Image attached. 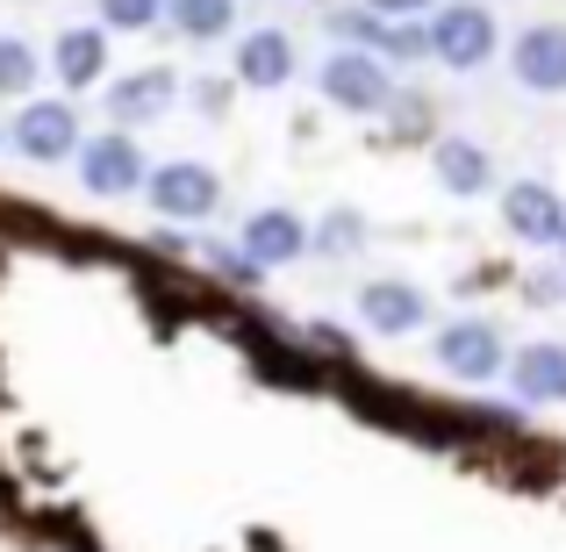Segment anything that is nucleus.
I'll list each match as a JSON object with an SVG mask.
<instances>
[{"label":"nucleus","mask_w":566,"mask_h":552,"mask_svg":"<svg viewBox=\"0 0 566 552\" xmlns=\"http://www.w3.org/2000/svg\"><path fill=\"white\" fill-rule=\"evenodd\" d=\"M51 65H57L65 86H94L101 65H108V37H101V29H65L57 51H51Z\"/></svg>","instance_id":"4468645a"},{"label":"nucleus","mask_w":566,"mask_h":552,"mask_svg":"<svg viewBox=\"0 0 566 552\" xmlns=\"http://www.w3.org/2000/svg\"><path fill=\"white\" fill-rule=\"evenodd\" d=\"M101 22H108V29H151L158 0H101Z\"/></svg>","instance_id":"6ab92c4d"},{"label":"nucleus","mask_w":566,"mask_h":552,"mask_svg":"<svg viewBox=\"0 0 566 552\" xmlns=\"http://www.w3.org/2000/svg\"><path fill=\"white\" fill-rule=\"evenodd\" d=\"M438 366L452 373V381H495L502 373V331L495 323H481V316H459V323H444L438 331Z\"/></svg>","instance_id":"7ed1b4c3"},{"label":"nucleus","mask_w":566,"mask_h":552,"mask_svg":"<svg viewBox=\"0 0 566 552\" xmlns=\"http://www.w3.org/2000/svg\"><path fill=\"white\" fill-rule=\"evenodd\" d=\"M144 194H151V208L158 216H216V201H222V180H216V166H201V158H172V166H158V173H144Z\"/></svg>","instance_id":"f03ea898"},{"label":"nucleus","mask_w":566,"mask_h":552,"mask_svg":"<svg viewBox=\"0 0 566 552\" xmlns=\"http://www.w3.org/2000/svg\"><path fill=\"white\" fill-rule=\"evenodd\" d=\"M510 381H516V395L524 402H566V345H524L510 360Z\"/></svg>","instance_id":"ddd939ff"},{"label":"nucleus","mask_w":566,"mask_h":552,"mask_svg":"<svg viewBox=\"0 0 566 552\" xmlns=\"http://www.w3.org/2000/svg\"><path fill=\"white\" fill-rule=\"evenodd\" d=\"M294 80V43L280 37V29H251L244 43H237V86H259V94H273V86Z\"/></svg>","instance_id":"9b49d317"},{"label":"nucleus","mask_w":566,"mask_h":552,"mask_svg":"<svg viewBox=\"0 0 566 552\" xmlns=\"http://www.w3.org/2000/svg\"><path fill=\"white\" fill-rule=\"evenodd\" d=\"M359 316H366V331L401 337V331H423L430 302H423V288H409V280H366L359 288Z\"/></svg>","instance_id":"9d476101"},{"label":"nucleus","mask_w":566,"mask_h":552,"mask_svg":"<svg viewBox=\"0 0 566 552\" xmlns=\"http://www.w3.org/2000/svg\"><path fill=\"white\" fill-rule=\"evenodd\" d=\"M510 72L531 94H566V22H531L510 43Z\"/></svg>","instance_id":"39448f33"},{"label":"nucleus","mask_w":566,"mask_h":552,"mask_svg":"<svg viewBox=\"0 0 566 552\" xmlns=\"http://www.w3.org/2000/svg\"><path fill=\"white\" fill-rule=\"evenodd\" d=\"M502 222H510L524 244H559L566 230V201L545 180H516L510 194H502Z\"/></svg>","instance_id":"6e6552de"},{"label":"nucleus","mask_w":566,"mask_h":552,"mask_svg":"<svg viewBox=\"0 0 566 552\" xmlns=\"http://www.w3.org/2000/svg\"><path fill=\"white\" fill-rule=\"evenodd\" d=\"M158 8H166V22L180 29V37H193V43L222 37V29L237 22V0H158Z\"/></svg>","instance_id":"dca6fc26"},{"label":"nucleus","mask_w":566,"mask_h":552,"mask_svg":"<svg viewBox=\"0 0 566 552\" xmlns=\"http://www.w3.org/2000/svg\"><path fill=\"white\" fill-rule=\"evenodd\" d=\"M14 152L36 158V166L80 152V115H72V101H29V108L14 115Z\"/></svg>","instance_id":"423d86ee"},{"label":"nucleus","mask_w":566,"mask_h":552,"mask_svg":"<svg viewBox=\"0 0 566 552\" xmlns=\"http://www.w3.org/2000/svg\"><path fill=\"white\" fill-rule=\"evenodd\" d=\"M172 94H180V80H172L166 65H144V72H129V80L108 86V115H123V123H158V115L172 108Z\"/></svg>","instance_id":"f8f14e48"},{"label":"nucleus","mask_w":566,"mask_h":552,"mask_svg":"<svg viewBox=\"0 0 566 552\" xmlns=\"http://www.w3.org/2000/svg\"><path fill=\"white\" fill-rule=\"evenodd\" d=\"M193 101H201V115H222V108H230V86H222V80H201V86H193Z\"/></svg>","instance_id":"412c9836"},{"label":"nucleus","mask_w":566,"mask_h":552,"mask_svg":"<svg viewBox=\"0 0 566 552\" xmlns=\"http://www.w3.org/2000/svg\"><path fill=\"white\" fill-rule=\"evenodd\" d=\"M423 51L444 58L452 72H481L488 58H495V14H488L481 0H452V8H438V22L423 29Z\"/></svg>","instance_id":"f257e3e1"},{"label":"nucleus","mask_w":566,"mask_h":552,"mask_svg":"<svg viewBox=\"0 0 566 552\" xmlns=\"http://www.w3.org/2000/svg\"><path fill=\"white\" fill-rule=\"evenodd\" d=\"M36 65L43 58L29 51L22 37H0V94H29V86H36Z\"/></svg>","instance_id":"a211bd4d"},{"label":"nucleus","mask_w":566,"mask_h":552,"mask_svg":"<svg viewBox=\"0 0 566 552\" xmlns=\"http://www.w3.org/2000/svg\"><path fill=\"white\" fill-rule=\"evenodd\" d=\"M323 94L352 115H374V108H387V65L366 51H331L323 58Z\"/></svg>","instance_id":"0eeeda50"},{"label":"nucleus","mask_w":566,"mask_h":552,"mask_svg":"<svg viewBox=\"0 0 566 552\" xmlns=\"http://www.w3.org/2000/svg\"><path fill=\"white\" fill-rule=\"evenodd\" d=\"M308 244H316V251H331V259H352V251L366 244V222H359V208H331V216H323V230L308 237Z\"/></svg>","instance_id":"f3484780"},{"label":"nucleus","mask_w":566,"mask_h":552,"mask_svg":"<svg viewBox=\"0 0 566 552\" xmlns=\"http://www.w3.org/2000/svg\"><path fill=\"white\" fill-rule=\"evenodd\" d=\"M308 251V230L294 208H259V216L244 222V265L259 273V265H294Z\"/></svg>","instance_id":"1a4fd4ad"},{"label":"nucleus","mask_w":566,"mask_h":552,"mask_svg":"<svg viewBox=\"0 0 566 552\" xmlns=\"http://www.w3.org/2000/svg\"><path fill=\"white\" fill-rule=\"evenodd\" d=\"M80 180H86V194H101V201H115V194H137L144 187V152L123 137V129H108V137H94V144H80Z\"/></svg>","instance_id":"20e7f679"},{"label":"nucleus","mask_w":566,"mask_h":552,"mask_svg":"<svg viewBox=\"0 0 566 552\" xmlns=\"http://www.w3.org/2000/svg\"><path fill=\"white\" fill-rule=\"evenodd\" d=\"M559 259H566V230H559Z\"/></svg>","instance_id":"4be33fe9"},{"label":"nucleus","mask_w":566,"mask_h":552,"mask_svg":"<svg viewBox=\"0 0 566 552\" xmlns=\"http://www.w3.org/2000/svg\"><path fill=\"white\" fill-rule=\"evenodd\" d=\"M488 173H495V166H488L481 144H467V137H444L438 144V180L452 187V194H467V201H473V194H488Z\"/></svg>","instance_id":"2eb2a0df"},{"label":"nucleus","mask_w":566,"mask_h":552,"mask_svg":"<svg viewBox=\"0 0 566 552\" xmlns=\"http://www.w3.org/2000/svg\"><path fill=\"white\" fill-rule=\"evenodd\" d=\"M423 8H438V0H366L374 22H409V14H423Z\"/></svg>","instance_id":"aec40b11"}]
</instances>
